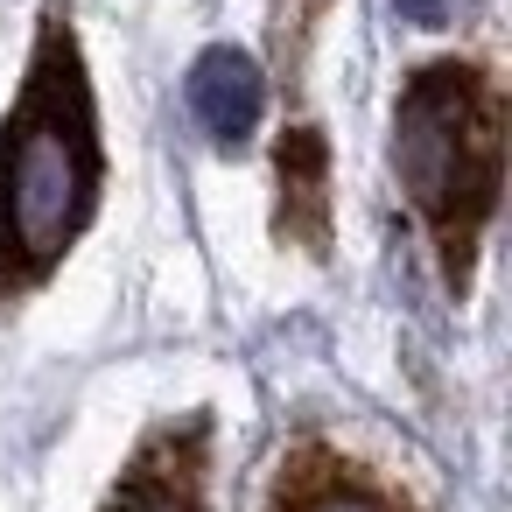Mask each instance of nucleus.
I'll use <instances>...</instances> for the list:
<instances>
[{
	"mask_svg": "<svg viewBox=\"0 0 512 512\" xmlns=\"http://www.w3.org/2000/svg\"><path fill=\"white\" fill-rule=\"evenodd\" d=\"M393 176L421 211L449 288H470L477 239L498 211L505 183V99L484 64L435 57L393 99Z\"/></svg>",
	"mask_w": 512,
	"mask_h": 512,
	"instance_id": "nucleus-2",
	"label": "nucleus"
},
{
	"mask_svg": "<svg viewBox=\"0 0 512 512\" xmlns=\"http://www.w3.org/2000/svg\"><path fill=\"white\" fill-rule=\"evenodd\" d=\"M106 183L99 106L71 22L50 8L36 29V64L0 120V309L43 288L57 260L92 225Z\"/></svg>",
	"mask_w": 512,
	"mask_h": 512,
	"instance_id": "nucleus-1",
	"label": "nucleus"
},
{
	"mask_svg": "<svg viewBox=\"0 0 512 512\" xmlns=\"http://www.w3.org/2000/svg\"><path fill=\"white\" fill-rule=\"evenodd\" d=\"M267 512H407L365 463L323 449V442H302L281 456V477H274V498Z\"/></svg>",
	"mask_w": 512,
	"mask_h": 512,
	"instance_id": "nucleus-5",
	"label": "nucleus"
},
{
	"mask_svg": "<svg viewBox=\"0 0 512 512\" xmlns=\"http://www.w3.org/2000/svg\"><path fill=\"white\" fill-rule=\"evenodd\" d=\"M274 232L281 246L330 253V141L316 127H288L274 141Z\"/></svg>",
	"mask_w": 512,
	"mask_h": 512,
	"instance_id": "nucleus-4",
	"label": "nucleus"
},
{
	"mask_svg": "<svg viewBox=\"0 0 512 512\" xmlns=\"http://www.w3.org/2000/svg\"><path fill=\"white\" fill-rule=\"evenodd\" d=\"M393 8L407 15V22H421V29H442V22H456L470 0H393Z\"/></svg>",
	"mask_w": 512,
	"mask_h": 512,
	"instance_id": "nucleus-7",
	"label": "nucleus"
},
{
	"mask_svg": "<svg viewBox=\"0 0 512 512\" xmlns=\"http://www.w3.org/2000/svg\"><path fill=\"white\" fill-rule=\"evenodd\" d=\"M204 470H211V421H169L155 428L99 512H204Z\"/></svg>",
	"mask_w": 512,
	"mask_h": 512,
	"instance_id": "nucleus-3",
	"label": "nucleus"
},
{
	"mask_svg": "<svg viewBox=\"0 0 512 512\" xmlns=\"http://www.w3.org/2000/svg\"><path fill=\"white\" fill-rule=\"evenodd\" d=\"M260 106H267V78L246 50L218 43L190 64V113L211 134V148H246V134L260 127Z\"/></svg>",
	"mask_w": 512,
	"mask_h": 512,
	"instance_id": "nucleus-6",
	"label": "nucleus"
}]
</instances>
